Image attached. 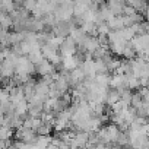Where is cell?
Instances as JSON below:
<instances>
[{"instance_id": "cell-1", "label": "cell", "mask_w": 149, "mask_h": 149, "mask_svg": "<svg viewBox=\"0 0 149 149\" xmlns=\"http://www.w3.org/2000/svg\"><path fill=\"white\" fill-rule=\"evenodd\" d=\"M15 74H37L35 72V63L29 60L28 56H19L16 60V73Z\"/></svg>"}, {"instance_id": "cell-2", "label": "cell", "mask_w": 149, "mask_h": 149, "mask_svg": "<svg viewBox=\"0 0 149 149\" xmlns=\"http://www.w3.org/2000/svg\"><path fill=\"white\" fill-rule=\"evenodd\" d=\"M78 50H79V45H78V42L74 41L70 35L69 37H66L64 38V41L61 42V45H60V53L63 54V56H74L78 53Z\"/></svg>"}, {"instance_id": "cell-3", "label": "cell", "mask_w": 149, "mask_h": 149, "mask_svg": "<svg viewBox=\"0 0 149 149\" xmlns=\"http://www.w3.org/2000/svg\"><path fill=\"white\" fill-rule=\"evenodd\" d=\"M130 42L136 48L137 54H142L149 47V34H137V35L133 37V40Z\"/></svg>"}, {"instance_id": "cell-4", "label": "cell", "mask_w": 149, "mask_h": 149, "mask_svg": "<svg viewBox=\"0 0 149 149\" xmlns=\"http://www.w3.org/2000/svg\"><path fill=\"white\" fill-rule=\"evenodd\" d=\"M35 72H37L38 76H45V74H51V73L56 72V66L48 58H44L38 64H35Z\"/></svg>"}, {"instance_id": "cell-5", "label": "cell", "mask_w": 149, "mask_h": 149, "mask_svg": "<svg viewBox=\"0 0 149 149\" xmlns=\"http://www.w3.org/2000/svg\"><path fill=\"white\" fill-rule=\"evenodd\" d=\"M85 79H86V74H85V72H84V69L81 66L70 70V86L72 88L82 84V82H85Z\"/></svg>"}, {"instance_id": "cell-6", "label": "cell", "mask_w": 149, "mask_h": 149, "mask_svg": "<svg viewBox=\"0 0 149 149\" xmlns=\"http://www.w3.org/2000/svg\"><path fill=\"white\" fill-rule=\"evenodd\" d=\"M81 60L78 58V56L74 54V56H63V63H61V67L66 69V70H73V69H76L78 66H81Z\"/></svg>"}, {"instance_id": "cell-7", "label": "cell", "mask_w": 149, "mask_h": 149, "mask_svg": "<svg viewBox=\"0 0 149 149\" xmlns=\"http://www.w3.org/2000/svg\"><path fill=\"white\" fill-rule=\"evenodd\" d=\"M129 41H124V40H118V41H113L110 42V50L114 56H123V51H124V47Z\"/></svg>"}, {"instance_id": "cell-8", "label": "cell", "mask_w": 149, "mask_h": 149, "mask_svg": "<svg viewBox=\"0 0 149 149\" xmlns=\"http://www.w3.org/2000/svg\"><path fill=\"white\" fill-rule=\"evenodd\" d=\"M120 100H121V95H120V91H118L117 88L108 89V92H107V100H105V104H107V105H113V104H116V102L120 101Z\"/></svg>"}, {"instance_id": "cell-9", "label": "cell", "mask_w": 149, "mask_h": 149, "mask_svg": "<svg viewBox=\"0 0 149 149\" xmlns=\"http://www.w3.org/2000/svg\"><path fill=\"white\" fill-rule=\"evenodd\" d=\"M0 22H2V29H12L13 26V18L10 13H6V12H2Z\"/></svg>"}, {"instance_id": "cell-10", "label": "cell", "mask_w": 149, "mask_h": 149, "mask_svg": "<svg viewBox=\"0 0 149 149\" xmlns=\"http://www.w3.org/2000/svg\"><path fill=\"white\" fill-rule=\"evenodd\" d=\"M41 51H42V54H44V57L45 58H48V60H51L57 53H58V50L57 48H54L50 42H47V44H44V45H41Z\"/></svg>"}, {"instance_id": "cell-11", "label": "cell", "mask_w": 149, "mask_h": 149, "mask_svg": "<svg viewBox=\"0 0 149 149\" xmlns=\"http://www.w3.org/2000/svg\"><path fill=\"white\" fill-rule=\"evenodd\" d=\"M108 25H110L111 29H116V31L124 28L126 25H124V21H123V15H117V16H114L113 19H110V21H108Z\"/></svg>"}, {"instance_id": "cell-12", "label": "cell", "mask_w": 149, "mask_h": 149, "mask_svg": "<svg viewBox=\"0 0 149 149\" xmlns=\"http://www.w3.org/2000/svg\"><path fill=\"white\" fill-rule=\"evenodd\" d=\"M136 54H137L136 48H134V47H133V44L129 41V42L126 44V47H124L123 57H124V58H127V60H132V58H136Z\"/></svg>"}, {"instance_id": "cell-13", "label": "cell", "mask_w": 149, "mask_h": 149, "mask_svg": "<svg viewBox=\"0 0 149 149\" xmlns=\"http://www.w3.org/2000/svg\"><path fill=\"white\" fill-rule=\"evenodd\" d=\"M97 84H100L101 86H105V88H110V82H111V76L108 73H98L97 78H95Z\"/></svg>"}, {"instance_id": "cell-14", "label": "cell", "mask_w": 149, "mask_h": 149, "mask_svg": "<svg viewBox=\"0 0 149 149\" xmlns=\"http://www.w3.org/2000/svg\"><path fill=\"white\" fill-rule=\"evenodd\" d=\"M12 136H15L13 127L2 124V127H0V139H12Z\"/></svg>"}, {"instance_id": "cell-15", "label": "cell", "mask_w": 149, "mask_h": 149, "mask_svg": "<svg viewBox=\"0 0 149 149\" xmlns=\"http://www.w3.org/2000/svg\"><path fill=\"white\" fill-rule=\"evenodd\" d=\"M140 85V78L134 76V74H127V88L130 89H139Z\"/></svg>"}, {"instance_id": "cell-16", "label": "cell", "mask_w": 149, "mask_h": 149, "mask_svg": "<svg viewBox=\"0 0 149 149\" xmlns=\"http://www.w3.org/2000/svg\"><path fill=\"white\" fill-rule=\"evenodd\" d=\"M143 102H145V101H143V97L139 94V91H137V92H134V94H133V97H132V105L137 110V108H140V107L143 105Z\"/></svg>"}, {"instance_id": "cell-17", "label": "cell", "mask_w": 149, "mask_h": 149, "mask_svg": "<svg viewBox=\"0 0 149 149\" xmlns=\"http://www.w3.org/2000/svg\"><path fill=\"white\" fill-rule=\"evenodd\" d=\"M51 129H53V124H48V123H42L38 129H37V134H50L51 133Z\"/></svg>"}, {"instance_id": "cell-18", "label": "cell", "mask_w": 149, "mask_h": 149, "mask_svg": "<svg viewBox=\"0 0 149 149\" xmlns=\"http://www.w3.org/2000/svg\"><path fill=\"white\" fill-rule=\"evenodd\" d=\"M37 5H38V2H37V0H24V8L26 9V10H29L31 13L37 9Z\"/></svg>"}, {"instance_id": "cell-19", "label": "cell", "mask_w": 149, "mask_h": 149, "mask_svg": "<svg viewBox=\"0 0 149 149\" xmlns=\"http://www.w3.org/2000/svg\"><path fill=\"white\" fill-rule=\"evenodd\" d=\"M111 32V28H110V25H108V22H101V24H98V34H110Z\"/></svg>"}, {"instance_id": "cell-20", "label": "cell", "mask_w": 149, "mask_h": 149, "mask_svg": "<svg viewBox=\"0 0 149 149\" xmlns=\"http://www.w3.org/2000/svg\"><path fill=\"white\" fill-rule=\"evenodd\" d=\"M105 2H107V0H92V3H95V5H98V6L104 5Z\"/></svg>"}, {"instance_id": "cell-21", "label": "cell", "mask_w": 149, "mask_h": 149, "mask_svg": "<svg viewBox=\"0 0 149 149\" xmlns=\"http://www.w3.org/2000/svg\"><path fill=\"white\" fill-rule=\"evenodd\" d=\"M143 16H145V19H146V21H149V6L145 9V12H143Z\"/></svg>"}]
</instances>
